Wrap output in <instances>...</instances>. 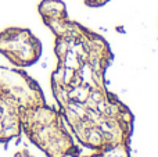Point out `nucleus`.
Returning a JSON list of instances; mask_svg holds the SVG:
<instances>
[{
  "label": "nucleus",
  "mask_w": 158,
  "mask_h": 157,
  "mask_svg": "<svg viewBox=\"0 0 158 157\" xmlns=\"http://www.w3.org/2000/svg\"><path fill=\"white\" fill-rule=\"evenodd\" d=\"M40 42L29 29L8 28L0 32V54L7 57L15 67H28L39 60Z\"/></svg>",
  "instance_id": "2"
},
{
  "label": "nucleus",
  "mask_w": 158,
  "mask_h": 157,
  "mask_svg": "<svg viewBox=\"0 0 158 157\" xmlns=\"http://www.w3.org/2000/svg\"><path fill=\"white\" fill-rule=\"evenodd\" d=\"M40 104L44 99L35 81L19 70L0 67V141L18 135L25 116Z\"/></svg>",
  "instance_id": "1"
},
{
  "label": "nucleus",
  "mask_w": 158,
  "mask_h": 157,
  "mask_svg": "<svg viewBox=\"0 0 158 157\" xmlns=\"http://www.w3.org/2000/svg\"><path fill=\"white\" fill-rule=\"evenodd\" d=\"M107 2H110V0H85V3L90 7H100V6L106 4Z\"/></svg>",
  "instance_id": "3"
}]
</instances>
